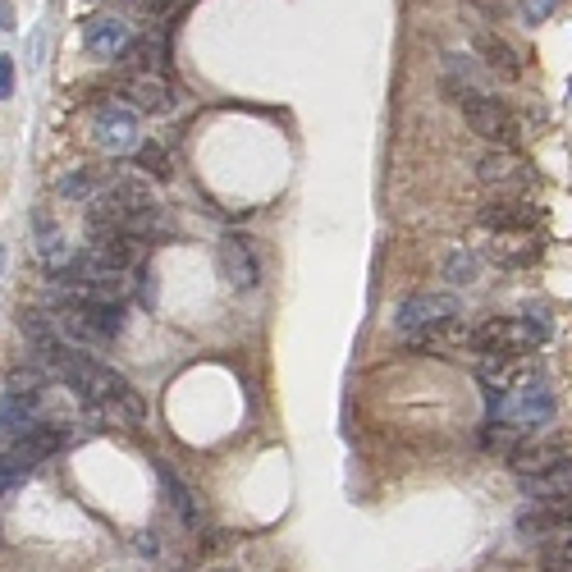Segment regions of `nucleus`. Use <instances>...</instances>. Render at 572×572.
I'll return each instance as SVG.
<instances>
[{
  "instance_id": "nucleus-17",
  "label": "nucleus",
  "mask_w": 572,
  "mask_h": 572,
  "mask_svg": "<svg viewBox=\"0 0 572 572\" xmlns=\"http://www.w3.org/2000/svg\"><path fill=\"white\" fill-rule=\"evenodd\" d=\"M476 51L486 55V65L495 69V74H504V78H518L522 74L518 51H513V46H508L499 33H486V28H481V33H476Z\"/></svg>"
},
{
  "instance_id": "nucleus-14",
  "label": "nucleus",
  "mask_w": 572,
  "mask_h": 572,
  "mask_svg": "<svg viewBox=\"0 0 572 572\" xmlns=\"http://www.w3.org/2000/svg\"><path fill=\"white\" fill-rule=\"evenodd\" d=\"M101 202H110L119 211V216H129V220H138L142 211H152V188L142 184V179H115V184L106 188V197Z\"/></svg>"
},
{
  "instance_id": "nucleus-24",
  "label": "nucleus",
  "mask_w": 572,
  "mask_h": 572,
  "mask_svg": "<svg viewBox=\"0 0 572 572\" xmlns=\"http://www.w3.org/2000/svg\"><path fill=\"white\" fill-rule=\"evenodd\" d=\"M161 481H165V490H170V499H174V508H179V518L188 522V527H197V504H193V495H188V486L179 481V476H170V472H161Z\"/></svg>"
},
{
  "instance_id": "nucleus-30",
  "label": "nucleus",
  "mask_w": 572,
  "mask_h": 572,
  "mask_svg": "<svg viewBox=\"0 0 572 572\" xmlns=\"http://www.w3.org/2000/svg\"><path fill=\"white\" fill-rule=\"evenodd\" d=\"M0 266H5V248H0Z\"/></svg>"
},
{
  "instance_id": "nucleus-13",
  "label": "nucleus",
  "mask_w": 572,
  "mask_h": 572,
  "mask_svg": "<svg viewBox=\"0 0 572 572\" xmlns=\"http://www.w3.org/2000/svg\"><path fill=\"white\" fill-rule=\"evenodd\" d=\"M540 252H545V243H540L536 229H522V234H495V243H490V261H499V266H531Z\"/></svg>"
},
{
  "instance_id": "nucleus-5",
  "label": "nucleus",
  "mask_w": 572,
  "mask_h": 572,
  "mask_svg": "<svg viewBox=\"0 0 572 572\" xmlns=\"http://www.w3.org/2000/svg\"><path fill=\"white\" fill-rule=\"evenodd\" d=\"M220 275H225L229 289H238V293L257 289V284H261V261H257L252 238H243V234H225V238H220Z\"/></svg>"
},
{
  "instance_id": "nucleus-16",
  "label": "nucleus",
  "mask_w": 572,
  "mask_h": 572,
  "mask_svg": "<svg viewBox=\"0 0 572 572\" xmlns=\"http://www.w3.org/2000/svg\"><path fill=\"white\" fill-rule=\"evenodd\" d=\"M124 65H133V74H161L165 69V42L161 37H129V46L119 51Z\"/></svg>"
},
{
  "instance_id": "nucleus-6",
  "label": "nucleus",
  "mask_w": 572,
  "mask_h": 572,
  "mask_svg": "<svg viewBox=\"0 0 572 572\" xmlns=\"http://www.w3.org/2000/svg\"><path fill=\"white\" fill-rule=\"evenodd\" d=\"M476 220L490 229V234H522V229H536L540 225V206L531 197H490Z\"/></svg>"
},
{
  "instance_id": "nucleus-9",
  "label": "nucleus",
  "mask_w": 572,
  "mask_h": 572,
  "mask_svg": "<svg viewBox=\"0 0 572 572\" xmlns=\"http://www.w3.org/2000/svg\"><path fill=\"white\" fill-rule=\"evenodd\" d=\"M563 458H572L568 444L563 440H536V435H522V440L508 449V467H513L518 476H536V472H545V467L563 463Z\"/></svg>"
},
{
  "instance_id": "nucleus-23",
  "label": "nucleus",
  "mask_w": 572,
  "mask_h": 572,
  "mask_svg": "<svg viewBox=\"0 0 572 572\" xmlns=\"http://www.w3.org/2000/svg\"><path fill=\"white\" fill-rule=\"evenodd\" d=\"M540 563H545V572H572V536L545 540V550H540Z\"/></svg>"
},
{
  "instance_id": "nucleus-1",
  "label": "nucleus",
  "mask_w": 572,
  "mask_h": 572,
  "mask_svg": "<svg viewBox=\"0 0 572 572\" xmlns=\"http://www.w3.org/2000/svg\"><path fill=\"white\" fill-rule=\"evenodd\" d=\"M458 316H463V303H458L454 293H408L399 303V312H394V325H399L408 339H417V344H431L435 335H444V330H454Z\"/></svg>"
},
{
  "instance_id": "nucleus-4",
  "label": "nucleus",
  "mask_w": 572,
  "mask_h": 572,
  "mask_svg": "<svg viewBox=\"0 0 572 572\" xmlns=\"http://www.w3.org/2000/svg\"><path fill=\"white\" fill-rule=\"evenodd\" d=\"M463 119H467V129H472L476 138L495 142V147H513V142H518V133H522L518 115H513L508 106H499L495 97L467 101V106H463Z\"/></svg>"
},
{
  "instance_id": "nucleus-27",
  "label": "nucleus",
  "mask_w": 572,
  "mask_h": 572,
  "mask_svg": "<svg viewBox=\"0 0 572 572\" xmlns=\"http://www.w3.org/2000/svg\"><path fill=\"white\" fill-rule=\"evenodd\" d=\"M142 10H152V14H165V10H174V5H179V0H138Z\"/></svg>"
},
{
  "instance_id": "nucleus-20",
  "label": "nucleus",
  "mask_w": 572,
  "mask_h": 572,
  "mask_svg": "<svg viewBox=\"0 0 572 572\" xmlns=\"http://www.w3.org/2000/svg\"><path fill=\"white\" fill-rule=\"evenodd\" d=\"M522 325H527V335L536 339V348L545 344V339L554 335V321H550V307H540V303H527L522 307V316H518Z\"/></svg>"
},
{
  "instance_id": "nucleus-2",
  "label": "nucleus",
  "mask_w": 572,
  "mask_h": 572,
  "mask_svg": "<svg viewBox=\"0 0 572 572\" xmlns=\"http://www.w3.org/2000/svg\"><path fill=\"white\" fill-rule=\"evenodd\" d=\"M476 179L490 188V197H531L536 188V174L522 161L513 147H490L481 161H476Z\"/></svg>"
},
{
  "instance_id": "nucleus-21",
  "label": "nucleus",
  "mask_w": 572,
  "mask_h": 572,
  "mask_svg": "<svg viewBox=\"0 0 572 572\" xmlns=\"http://www.w3.org/2000/svg\"><path fill=\"white\" fill-rule=\"evenodd\" d=\"M60 197H69V202H97V170H78L69 174V179H60Z\"/></svg>"
},
{
  "instance_id": "nucleus-25",
  "label": "nucleus",
  "mask_w": 572,
  "mask_h": 572,
  "mask_svg": "<svg viewBox=\"0 0 572 572\" xmlns=\"http://www.w3.org/2000/svg\"><path fill=\"white\" fill-rule=\"evenodd\" d=\"M14 97V55H0V101Z\"/></svg>"
},
{
  "instance_id": "nucleus-10",
  "label": "nucleus",
  "mask_w": 572,
  "mask_h": 572,
  "mask_svg": "<svg viewBox=\"0 0 572 572\" xmlns=\"http://www.w3.org/2000/svg\"><path fill=\"white\" fill-rule=\"evenodd\" d=\"M518 486L531 504H572V458H563V463L545 467L536 476H518Z\"/></svg>"
},
{
  "instance_id": "nucleus-22",
  "label": "nucleus",
  "mask_w": 572,
  "mask_h": 572,
  "mask_svg": "<svg viewBox=\"0 0 572 572\" xmlns=\"http://www.w3.org/2000/svg\"><path fill=\"white\" fill-rule=\"evenodd\" d=\"M133 161H138V170L152 174V179H170V156H165V147H156V142H142L138 152H133Z\"/></svg>"
},
{
  "instance_id": "nucleus-8",
  "label": "nucleus",
  "mask_w": 572,
  "mask_h": 572,
  "mask_svg": "<svg viewBox=\"0 0 572 572\" xmlns=\"http://www.w3.org/2000/svg\"><path fill=\"white\" fill-rule=\"evenodd\" d=\"M518 531L527 540H559L572 536V504H527L518 513Z\"/></svg>"
},
{
  "instance_id": "nucleus-15",
  "label": "nucleus",
  "mask_w": 572,
  "mask_h": 572,
  "mask_svg": "<svg viewBox=\"0 0 572 572\" xmlns=\"http://www.w3.org/2000/svg\"><path fill=\"white\" fill-rule=\"evenodd\" d=\"M33 229H37V252H42L46 270H65L69 266V248H65V234H60V225H55L46 211H37L33 216Z\"/></svg>"
},
{
  "instance_id": "nucleus-11",
  "label": "nucleus",
  "mask_w": 572,
  "mask_h": 572,
  "mask_svg": "<svg viewBox=\"0 0 572 572\" xmlns=\"http://www.w3.org/2000/svg\"><path fill=\"white\" fill-rule=\"evenodd\" d=\"M133 110H147V115H165L174 110V87L165 83V74H133L129 87H124Z\"/></svg>"
},
{
  "instance_id": "nucleus-29",
  "label": "nucleus",
  "mask_w": 572,
  "mask_h": 572,
  "mask_svg": "<svg viewBox=\"0 0 572 572\" xmlns=\"http://www.w3.org/2000/svg\"><path fill=\"white\" fill-rule=\"evenodd\" d=\"M481 10H490V14H504V0H476Z\"/></svg>"
},
{
  "instance_id": "nucleus-26",
  "label": "nucleus",
  "mask_w": 572,
  "mask_h": 572,
  "mask_svg": "<svg viewBox=\"0 0 572 572\" xmlns=\"http://www.w3.org/2000/svg\"><path fill=\"white\" fill-rule=\"evenodd\" d=\"M554 5H559V0H522V10H527V19H550L554 14Z\"/></svg>"
},
{
  "instance_id": "nucleus-7",
  "label": "nucleus",
  "mask_w": 572,
  "mask_h": 572,
  "mask_svg": "<svg viewBox=\"0 0 572 572\" xmlns=\"http://www.w3.org/2000/svg\"><path fill=\"white\" fill-rule=\"evenodd\" d=\"M97 147H106V152L124 156V152H138L142 142H138V115L124 106H106L97 110Z\"/></svg>"
},
{
  "instance_id": "nucleus-12",
  "label": "nucleus",
  "mask_w": 572,
  "mask_h": 572,
  "mask_svg": "<svg viewBox=\"0 0 572 572\" xmlns=\"http://www.w3.org/2000/svg\"><path fill=\"white\" fill-rule=\"evenodd\" d=\"M147 248L152 243H142L138 234H115V238H101V243H92V257L101 261V266H115V270H133L142 266V257H147Z\"/></svg>"
},
{
  "instance_id": "nucleus-3",
  "label": "nucleus",
  "mask_w": 572,
  "mask_h": 572,
  "mask_svg": "<svg viewBox=\"0 0 572 572\" xmlns=\"http://www.w3.org/2000/svg\"><path fill=\"white\" fill-rule=\"evenodd\" d=\"M467 344L481 357H531L536 339L527 335V325H522L518 316H490V321H481L472 335H467Z\"/></svg>"
},
{
  "instance_id": "nucleus-18",
  "label": "nucleus",
  "mask_w": 572,
  "mask_h": 572,
  "mask_svg": "<svg viewBox=\"0 0 572 572\" xmlns=\"http://www.w3.org/2000/svg\"><path fill=\"white\" fill-rule=\"evenodd\" d=\"M83 37H87V46H92V51L110 55V60H119V51L129 46V28H124L119 19H92Z\"/></svg>"
},
{
  "instance_id": "nucleus-28",
  "label": "nucleus",
  "mask_w": 572,
  "mask_h": 572,
  "mask_svg": "<svg viewBox=\"0 0 572 572\" xmlns=\"http://www.w3.org/2000/svg\"><path fill=\"white\" fill-rule=\"evenodd\" d=\"M0 28H14V10L5 5V0H0Z\"/></svg>"
},
{
  "instance_id": "nucleus-19",
  "label": "nucleus",
  "mask_w": 572,
  "mask_h": 572,
  "mask_svg": "<svg viewBox=\"0 0 572 572\" xmlns=\"http://www.w3.org/2000/svg\"><path fill=\"white\" fill-rule=\"evenodd\" d=\"M476 266H481V261H476V252H449V257H444V280L449 284H472L476 280Z\"/></svg>"
}]
</instances>
